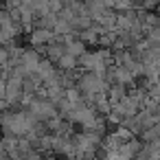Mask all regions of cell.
Returning a JSON list of instances; mask_svg holds the SVG:
<instances>
[{"label":"cell","instance_id":"cell-1","mask_svg":"<svg viewBox=\"0 0 160 160\" xmlns=\"http://www.w3.org/2000/svg\"><path fill=\"white\" fill-rule=\"evenodd\" d=\"M7 129L11 132V134H27L29 129H31V118L27 116V114H22V112H18V114H11L7 121Z\"/></svg>","mask_w":160,"mask_h":160},{"label":"cell","instance_id":"cell-4","mask_svg":"<svg viewBox=\"0 0 160 160\" xmlns=\"http://www.w3.org/2000/svg\"><path fill=\"white\" fill-rule=\"evenodd\" d=\"M5 62H7V51L0 48V64H5Z\"/></svg>","mask_w":160,"mask_h":160},{"label":"cell","instance_id":"cell-2","mask_svg":"<svg viewBox=\"0 0 160 160\" xmlns=\"http://www.w3.org/2000/svg\"><path fill=\"white\" fill-rule=\"evenodd\" d=\"M51 38H53V33L51 31H46V29H38V31H33L31 33V44H46V42H51Z\"/></svg>","mask_w":160,"mask_h":160},{"label":"cell","instance_id":"cell-3","mask_svg":"<svg viewBox=\"0 0 160 160\" xmlns=\"http://www.w3.org/2000/svg\"><path fill=\"white\" fill-rule=\"evenodd\" d=\"M33 112L38 116H51L53 114V108L48 103H33Z\"/></svg>","mask_w":160,"mask_h":160}]
</instances>
